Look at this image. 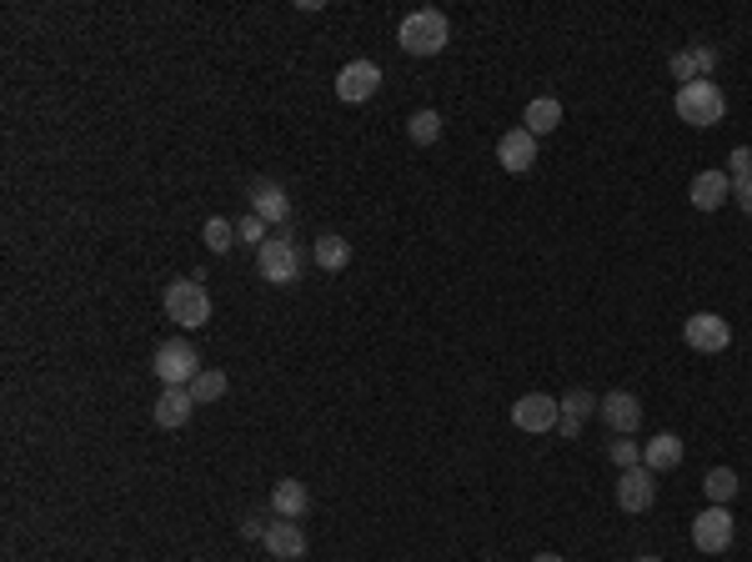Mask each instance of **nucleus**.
I'll return each mask as SVG.
<instances>
[{
	"mask_svg": "<svg viewBox=\"0 0 752 562\" xmlns=\"http://www.w3.org/2000/svg\"><path fill=\"white\" fill-rule=\"evenodd\" d=\"M397 41H401V50H407V56H442V50H447V41H452V25H447V15H442V11L422 5V11L401 15Z\"/></svg>",
	"mask_w": 752,
	"mask_h": 562,
	"instance_id": "f257e3e1",
	"label": "nucleus"
},
{
	"mask_svg": "<svg viewBox=\"0 0 752 562\" xmlns=\"http://www.w3.org/2000/svg\"><path fill=\"white\" fill-rule=\"evenodd\" d=\"M257 272H261V282H271V287H292V282H301L306 252L296 246L292 231H271L266 246L257 252Z\"/></svg>",
	"mask_w": 752,
	"mask_h": 562,
	"instance_id": "f03ea898",
	"label": "nucleus"
},
{
	"mask_svg": "<svg viewBox=\"0 0 752 562\" xmlns=\"http://www.w3.org/2000/svg\"><path fill=\"white\" fill-rule=\"evenodd\" d=\"M201 282H206V276L191 272V276H181V282L166 287V317H171L176 326H186V332H196V326L212 322V291L201 287Z\"/></svg>",
	"mask_w": 752,
	"mask_h": 562,
	"instance_id": "7ed1b4c3",
	"label": "nucleus"
},
{
	"mask_svg": "<svg viewBox=\"0 0 752 562\" xmlns=\"http://www.w3.org/2000/svg\"><path fill=\"white\" fill-rule=\"evenodd\" d=\"M677 116L687 126H717V121L728 116V96L717 91L713 81H693V85H677V96H672Z\"/></svg>",
	"mask_w": 752,
	"mask_h": 562,
	"instance_id": "20e7f679",
	"label": "nucleus"
},
{
	"mask_svg": "<svg viewBox=\"0 0 752 562\" xmlns=\"http://www.w3.org/2000/svg\"><path fill=\"white\" fill-rule=\"evenodd\" d=\"M151 371L161 377L166 387H191L201 377V357H196V347L191 342H161L156 347V357H151Z\"/></svg>",
	"mask_w": 752,
	"mask_h": 562,
	"instance_id": "39448f33",
	"label": "nucleus"
},
{
	"mask_svg": "<svg viewBox=\"0 0 752 562\" xmlns=\"http://www.w3.org/2000/svg\"><path fill=\"white\" fill-rule=\"evenodd\" d=\"M732 538H738V523H732L728 507H713L707 503L703 513L693 517V548L707 552V558H717V552H728Z\"/></svg>",
	"mask_w": 752,
	"mask_h": 562,
	"instance_id": "423d86ee",
	"label": "nucleus"
},
{
	"mask_svg": "<svg viewBox=\"0 0 752 562\" xmlns=\"http://www.w3.org/2000/svg\"><path fill=\"white\" fill-rule=\"evenodd\" d=\"M682 336H687V347L703 352V357H717V352L732 347V326H728V317H717V311H693V317L682 322Z\"/></svg>",
	"mask_w": 752,
	"mask_h": 562,
	"instance_id": "0eeeda50",
	"label": "nucleus"
},
{
	"mask_svg": "<svg viewBox=\"0 0 752 562\" xmlns=\"http://www.w3.org/2000/svg\"><path fill=\"white\" fill-rule=\"evenodd\" d=\"M557 422H562V402L547 392H527L512 402V427L517 432H557Z\"/></svg>",
	"mask_w": 752,
	"mask_h": 562,
	"instance_id": "6e6552de",
	"label": "nucleus"
},
{
	"mask_svg": "<svg viewBox=\"0 0 752 562\" xmlns=\"http://www.w3.org/2000/svg\"><path fill=\"white\" fill-rule=\"evenodd\" d=\"M376 91H381V66H376V60H346L337 71V96L346 101V106H362Z\"/></svg>",
	"mask_w": 752,
	"mask_h": 562,
	"instance_id": "1a4fd4ad",
	"label": "nucleus"
},
{
	"mask_svg": "<svg viewBox=\"0 0 752 562\" xmlns=\"http://www.w3.org/2000/svg\"><path fill=\"white\" fill-rule=\"evenodd\" d=\"M251 216H261L266 227L286 231L292 227V196L276 181H251Z\"/></svg>",
	"mask_w": 752,
	"mask_h": 562,
	"instance_id": "9d476101",
	"label": "nucleus"
},
{
	"mask_svg": "<svg viewBox=\"0 0 752 562\" xmlns=\"http://www.w3.org/2000/svg\"><path fill=\"white\" fill-rule=\"evenodd\" d=\"M652 503H658V472L633 467V472L617 478V507H623V513H647Z\"/></svg>",
	"mask_w": 752,
	"mask_h": 562,
	"instance_id": "9b49d317",
	"label": "nucleus"
},
{
	"mask_svg": "<svg viewBox=\"0 0 752 562\" xmlns=\"http://www.w3.org/2000/svg\"><path fill=\"white\" fill-rule=\"evenodd\" d=\"M497 161H502V171H512V176H527V171L537 167V136H532L527 126L506 131L502 141H497Z\"/></svg>",
	"mask_w": 752,
	"mask_h": 562,
	"instance_id": "f8f14e48",
	"label": "nucleus"
},
{
	"mask_svg": "<svg viewBox=\"0 0 752 562\" xmlns=\"http://www.w3.org/2000/svg\"><path fill=\"white\" fill-rule=\"evenodd\" d=\"M191 412H196V397H191V387H166V392L151 402V422H156V427H166V432L186 427Z\"/></svg>",
	"mask_w": 752,
	"mask_h": 562,
	"instance_id": "ddd939ff",
	"label": "nucleus"
},
{
	"mask_svg": "<svg viewBox=\"0 0 752 562\" xmlns=\"http://www.w3.org/2000/svg\"><path fill=\"white\" fill-rule=\"evenodd\" d=\"M597 412H602V422H607L617 437H633V432L642 427V402H637L633 392H607L597 402Z\"/></svg>",
	"mask_w": 752,
	"mask_h": 562,
	"instance_id": "4468645a",
	"label": "nucleus"
},
{
	"mask_svg": "<svg viewBox=\"0 0 752 562\" xmlns=\"http://www.w3.org/2000/svg\"><path fill=\"white\" fill-rule=\"evenodd\" d=\"M261 548L271 552V558H282V562H296V558H306V532H301V523H292V517H282V523H271L266 527V538H261Z\"/></svg>",
	"mask_w": 752,
	"mask_h": 562,
	"instance_id": "2eb2a0df",
	"label": "nucleus"
},
{
	"mask_svg": "<svg viewBox=\"0 0 752 562\" xmlns=\"http://www.w3.org/2000/svg\"><path fill=\"white\" fill-rule=\"evenodd\" d=\"M728 196H732V176H728V171H697L693 186H687V202H693L697 211H717Z\"/></svg>",
	"mask_w": 752,
	"mask_h": 562,
	"instance_id": "dca6fc26",
	"label": "nucleus"
},
{
	"mask_svg": "<svg viewBox=\"0 0 752 562\" xmlns=\"http://www.w3.org/2000/svg\"><path fill=\"white\" fill-rule=\"evenodd\" d=\"M306 507H311V492H306V482L282 478L276 488H271V513H276V517H292V523H301Z\"/></svg>",
	"mask_w": 752,
	"mask_h": 562,
	"instance_id": "f3484780",
	"label": "nucleus"
},
{
	"mask_svg": "<svg viewBox=\"0 0 752 562\" xmlns=\"http://www.w3.org/2000/svg\"><path fill=\"white\" fill-rule=\"evenodd\" d=\"M677 462H682V437L658 432L652 443H642V467H647V472H672Z\"/></svg>",
	"mask_w": 752,
	"mask_h": 562,
	"instance_id": "a211bd4d",
	"label": "nucleus"
},
{
	"mask_svg": "<svg viewBox=\"0 0 752 562\" xmlns=\"http://www.w3.org/2000/svg\"><path fill=\"white\" fill-rule=\"evenodd\" d=\"M311 262H317L321 272H341V266L352 262V241L337 237V231H321V237L311 241Z\"/></svg>",
	"mask_w": 752,
	"mask_h": 562,
	"instance_id": "6ab92c4d",
	"label": "nucleus"
},
{
	"mask_svg": "<svg viewBox=\"0 0 752 562\" xmlns=\"http://www.w3.org/2000/svg\"><path fill=\"white\" fill-rule=\"evenodd\" d=\"M522 126H527L532 136L557 131V126H562V101H557V96H537L527 111H522Z\"/></svg>",
	"mask_w": 752,
	"mask_h": 562,
	"instance_id": "aec40b11",
	"label": "nucleus"
},
{
	"mask_svg": "<svg viewBox=\"0 0 752 562\" xmlns=\"http://www.w3.org/2000/svg\"><path fill=\"white\" fill-rule=\"evenodd\" d=\"M738 472L732 467H707V478H703V492H707V503L713 507H728L732 497H738Z\"/></svg>",
	"mask_w": 752,
	"mask_h": 562,
	"instance_id": "412c9836",
	"label": "nucleus"
},
{
	"mask_svg": "<svg viewBox=\"0 0 752 562\" xmlns=\"http://www.w3.org/2000/svg\"><path fill=\"white\" fill-rule=\"evenodd\" d=\"M201 241H206L216 256H226L231 246H241V241H236V221H226V216H212V221L201 227Z\"/></svg>",
	"mask_w": 752,
	"mask_h": 562,
	"instance_id": "4be33fe9",
	"label": "nucleus"
},
{
	"mask_svg": "<svg viewBox=\"0 0 752 562\" xmlns=\"http://www.w3.org/2000/svg\"><path fill=\"white\" fill-rule=\"evenodd\" d=\"M407 136H412L417 146H436L442 141V116H436V111H412V116H407Z\"/></svg>",
	"mask_w": 752,
	"mask_h": 562,
	"instance_id": "5701e85b",
	"label": "nucleus"
},
{
	"mask_svg": "<svg viewBox=\"0 0 752 562\" xmlns=\"http://www.w3.org/2000/svg\"><path fill=\"white\" fill-rule=\"evenodd\" d=\"M191 397H196V408H201V402H221V397H226V371L201 367V377L191 382Z\"/></svg>",
	"mask_w": 752,
	"mask_h": 562,
	"instance_id": "b1692460",
	"label": "nucleus"
},
{
	"mask_svg": "<svg viewBox=\"0 0 752 562\" xmlns=\"http://www.w3.org/2000/svg\"><path fill=\"white\" fill-rule=\"evenodd\" d=\"M557 402H562V417H577V422H588V417H592V408H597L602 397H592L588 387H572V392H567V397H557Z\"/></svg>",
	"mask_w": 752,
	"mask_h": 562,
	"instance_id": "393cba45",
	"label": "nucleus"
},
{
	"mask_svg": "<svg viewBox=\"0 0 752 562\" xmlns=\"http://www.w3.org/2000/svg\"><path fill=\"white\" fill-rule=\"evenodd\" d=\"M266 237H271V227L266 221H261V216H241V221H236V241H241V246H251V252H261V246H266Z\"/></svg>",
	"mask_w": 752,
	"mask_h": 562,
	"instance_id": "a878e982",
	"label": "nucleus"
},
{
	"mask_svg": "<svg viewBox=\"0 0 752 562\" xmlns=\"http://www.w3.org/2000/svg\"><path fill=\"white\" fill-rule=\"evenodd\" d=\"M607 457H612V462H617V467H623V472H633V467H642V447H637L633 437H617V443L607 447Z\"/></svg>",
	"mask_w": 752,
	"mask_h": 562,
	"instance_id": "bb28decb",
	"label": "nucleus"
},
{
	"mask_svg": "<svg viewBox=\"0 0 752 562\" xmlns=\"http://www.w3.org/2000/svg\"><path fill=\"white\" fill-rule=\"evenodd\" d=\"M668 71H672V81H682V85H693V81H697L693 50H672V60H668Z\"/></svg>",
	"mask_w": 752,
	"mask_h": 562,
	"instance_id": "cd10ccee",
	"label": "nucleus"
},
{
	"mask_svg": "<svg viewBox=\"0 0 752 562\" xmlns=\"http://www.w3.org/2000/svg\"><path fill=\"white\" fill-rule=\"evenodd\" d=\"M728 176H732V181L752 176V146H732V156H728Z\"/></svg>",
	"mask_w": 752,
	"mask_h": 562,
	"instance_id": "c85d7f7f",
	"label": "nucleus"
},
{
	"mask_svg": "<svg viewBox=\"0 0 752 562\" xmlns=\"http://www.w3.org/2000/svg\"><path fill=\"white\" fill-rule=\"evenodd\" d=\"M693 66H697V81H713V71H717V50H713V46H693Z\"/></svg>",
	"mask_w": 752,
	"mask_h": 562,
	"instance_id": "c756f323",
	"label": "nucleus"
},
{
	"mask_svg": "<svg viewBox=\"0 0 752 562\" xmlns=\"http://www.w3.org/2000/svg\"><path fill=\"white\" fill-rule=\"evenodd\" d=\"M732 196H738V206L752 216V176H742V181H732Z\"/></svg>",
	"mask_w": 752,
	"mask_h": 562,
	"instance_id": "7c9ffc66",
	"label": "nucleus"
},
{
	"mask_svg": "<svg viewBox=\"0 0 752 562\" xmlns=\"http://www.w3.org/2000/svg\"><path fill=\"white\" fill-rule=\"evenodd\" d=\"M557 437H567V443H577V437H582V422H577V417H562V422H557Z\"/></svg>",
	"mask_w": 752,
	"mask_h": 562,
	"instance_id": "2f4dec72",
	"label": "nucleus"
},
{
	"mask_svg": "<svg viewBox=\"0 0 752 562\" xmlns=\"http://www.w3.org/2000/svg\"><path fill=\"white\" fill-rule=\"evenodd\" d=\"M241 532H247V538H266V527H261V517H257V513L247 517V527H241Z\"/></svg>",
	"mask_w": 752,
	"mask_h": 562,
	"instance_id": "473e14b6",
	"label": "nucleus"
},
{
	"mask_svg": "<svg viewBox=\"0 0 752 562\" xmlns=\"http://www.w3.org/2000/svg\"><path fill=\"white\" fill-rule=\"evenodd\" d=\"M532 562H567V558H557V552H537Z\"/></svg>",
	"mask_w": 752,
	"mask_h": 562,
	"instance_id": "72a5a7b5",
	"label": "nucleus"
},
{
	"mask_svg": "<svg viewBox=\"0 0 752 562\" xmlns=\"http://www.w3.org/2000/svg\"><path fill=\"white\" fill-rule=\"evenodd\" d=\"M637 562H662V558H637Z\"/></svg>",
	"mask_w": 752,
	"mask_h": 562,
	"instance_id": "f704fd0d",
	"label": "nucleus"
}]
</instances>
